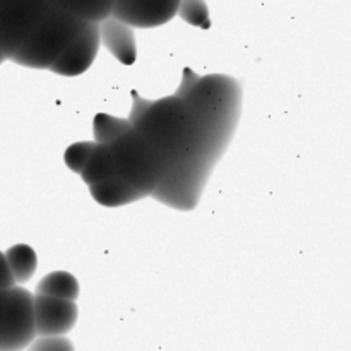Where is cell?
<instances>
[{"mask_svg": "<svg viewBox=\"0 0 351 351\" xmlns=\"http://www.w3.org/2000/svg\"><path fill=\"white\" fill-rule=\"evenodd\" d=\"M242 86L226 74L199 75L182 96L197 120L202 141V156L216 167L225 156L239 127L242 113Z\"/></svg>", "mask_w": 351, "mask_h": 351, "instance_id": "1", "label": "cell"}, {"mask_svg": "<svg viewBox=\"0 0 351 351\" xmlns=\"http://www.w3.org/2000/svg\"><path fill=\"white\" fill-rule=\"evenodd\" d=\"M132 127L156 149L167 168L194 156H202L197 120L178 96H165L151 101Z\"/></svg>", "mask_w": 351, "mask_h": 351, "instance_id": "2", "label": "cell"}, {"mask_svg": "<svg viewBox=\"0 0 351 351\" xmlns=\"http://www.w3.org/2000/svg\"><path fill=\"white\" fill-rule=\"evenodd\" d=\"M79 17L51 3L33 33L9 60L29 69H50L51 64L64 53L72 40L81 33L84 24Z\"/></svg>", "mask_w": 351, "mask_h": 351, "instance_id": "3", "label": "cell"}, {"mask_svg": "<svg viewBox=\"0 0 351 351\" xmlns=\"http://www.w3.org/2000/svg\"><path fill=\"white\" fill-rule=\"evenodd\" d=\"M108 146L115 177L139 191L144 197H149L167 171V165L156 149L134 127Z\"/></svg>", "mask_w": 351, "mask_h": 351, "instance_id": "4", "label": "cell"}, {"mask_svg": "<svg viewBox=\"0 0 351 351\" xmlns=\"http://www.w3.org/2000/svg\"><path fill=\"white\" fill-rule=\"evenodd\" d=\"M213 167L204 156H194L187 161L168 167L158 187L149 197L178 211H192L201 202Z\"/></svg>", "mask_w": 351, "mask_h": 351, "instance_id": "5", "label": "cell"}, {"mask_svg": "<svg viewBox=\"0 0 351 351\" xmlns=\"http://www.w3.org/2000/svg\"><path fill=\"white\" fill-rule=\"evenodd\" d=\"M34 338L33 293L16 285L0 290V351H23Z\"/></svg>", "mask_w": 351, "mask_h": 351, "instance_id": "6", "label": "cell"}, {"mask_svg": "<svg viewBox=\"0 0 351 351\" xmlns=\"http://www.w3.org/2000/svg\"><path fill=\"white\" fill-rule=\"evenodd\" d=\"M50 5V0H0V48L5 58L16 53Z\"/></svg>", "mask_w": 351, "mask_h": 351, "instance_id": "7", "label": "cell"}, {"mask_svg": "<svg viewBox=\"0 0 351 351\" xmlns=\"http://www.w3.org/2000/svg\"><path fill=\"white\" fill-rule=\"evenodd\" d=\"M101 38L99 23H86L81 33L69 43L64 53L51 64L50 71L65 77H75L88 71L98 55Z\"/></svg>", "mask_w": 351, "mask_h": 351, "instance_id": "8", "label": "cell"}, {"mask_svg": "<svg viewBox=\"0 0 351 351\" xmlns=\"http://www.w3.org/2000/svg\"><path fill=\"white\" fill-rule=\"evenodd\" d=\"M36 336H65L77 322L79 308L74 300L33 295Z\"/></svg>", "mask_w": 351, "mask_h": 351, "instance_id": "9", "label": "cell"}, {"mask_svg": "<svg viewBox=\"0 0 351 351\" xmlns=\"http://www.w3.org/2000/svg\"><path fill=\"white\" fill-rule=\"evenodd\" d=\"M180 0H115L110 16L132 27H158L177 16Z\"/></svg>", "mask_w": 351, "mask_h": 351, "instance_id": "10", "label": "cell"}, {"mask_svg": "<svg viewBox=\"0 0 351 351\" xmlns=\"http://www.w3.org/2000/svg\"><path fill=\"white\" fill-rule=\"evenodd\" d=\"M99 38L106 50L123 65H134L137 60V45L134 27L117 17L108 16L99 23Z\"/></svg>", "mask_w": 351, "mask_h": 351, "instance_id": "11", "label": "cell"}, {"mask_svg": "<svg viewBox=\"0 0 351 351\" xmlns=\"http://www.w3.org/2000/svg\"><path fill=\"white\" fill-rule=\"evenodd\" d=\"M88 187L93 199L105 208H120V206L132 204V202L144 199V195L139 191L132 189L129 184L120 180L119 177L106 178V180L88 185Z\"/></svg>", "mask_w": 351, "mask_h": 351, "instance_id": "12", "label": "cell"}, {"mask_svg": "<svg viewBox=\"0 0 351 351\" xmlns=\"http://www.w3.org/2000/svg\"><path fill=\"white\" fill-rule=\"evenodd\" d=\"M81 178L84 184L93 185L98 182L106 180V178L115 177V168H113L112 153H110L108 144L95 143L91 154L86 161L84 168L81 170Z\"/></svg>", "mask_w": 351, "mask_h": 351, "instance_id": "13", "label": "cell"}, {"mask_svg": "<svg viewBox=\"0 0 351 351\" xmlns=\"http://www.w3.org/2000/svg\"><path fill=\"white\" fill-rule=\"evenodd\" d=\"M53 5L88 23H101L112 14L115 0H50Z\"/></svg>", "mask_w": 351, "mask_h": 351, "instance_id": "14", "label": "cell"}, {"mask_svg": "<svg viewBox=\"0 0 351 351\" xmlns=\"http://www.w3.org/2000/svg\"><path fill=\"white\" fill-rule=\"evenodd\" d=\"M3 256H5L7 266H9L10 273H12L16 285L27 283L33 278L34 271L38 267V257L36 252L29 245L17 243V245L10 247Z\"/></svg>", "mask_w": 351, "mask_h": 351, "instance_id": "15", "label": "cell"}, {"mask_svg": "<svg viewBox=\"0 0 351 351\" xmlns=\"http://www.w3.org/2000/svg\"><path fill=\"white\" fill-rule=\"evenodd\" d=\"M38 295H47L53 298H64V300H77L79 297V281L65 271H55L47 274L36 287Z\"/></svg>", "mask_w": 351, "mask_h": 351, "instance_id": "16", "label": "cell"}, {"mask_svg": "<svg viewBox=\"0 0 351 351\" xmlns=\"http://www.w3.org/2000/svg\"><path fill=\"white\" fill-rule=\"evenodd\" d=\"M132 129V123L127 119L108 115V113H98L93 120V134H95V143L110 144Z\"/></svg>", "mask_w": 351, "mask_h": 351, "instance_id": "17", "label": "cell"}, {"mask_svg": "<svg viewBox=\"0 0 351 351\" xmlns=\"http://www.w3.org/2000/svg\"><path fill=\"white\" fill-rule=\"evenodd\" d=\"M177 14L185 23L192 24L195 27L208 29L211 26V17H209V9L206 0H180Z\"/></svg>", "mask_w": 351, "mask_h": 351, "instance_id": "18", "label": "cell"}, {"mask_svg": "<svg viewBox=\"0 0 351 351\" xmlns=\"http://www.w3.org/2000/svg\"><path fill=\"white\" fill-rule=\"evenodd\" d=\"M93 147H95V141H81V143H74L67 147L64 153V161L74 173H81L84 168L86 161H88L89 154H91Z\"/></svg>", "mask_w": 351, "mask_h": 351, "instance_id": "19", "label": "cell"}, {"mask_svg": "<svg viewBox=\"0 0 351 351\" xmlns=\"http://www.w3.org/2000/svg\"><path fill=\"white\" fill-rule=\"evenodd\" d=\"M27 351H75L74 345L65 336H40L33 339Z\"/></svg>", "mask_w": 351, "mask_h": 351, "instance_id": "20", "label": "cell"}, {"mask_svg": "<svg viewBox=\"0 0 351 351\" xmlns=\"http://www.w3.org/2000/svg\"><path fill=\"white\" fill-rule=\"evenodd\" d=\"M151 105V99L143 98V96L137 95L136 91H132V110H130V115H129V122L134 123L144 112L147 110V106Z\"/></svg>", "mask_w": 351, "mask_h": 351, "instance_id": "21", "label": "cell"}, {"mask_svg": "<svg viewBox=\"0 0 351 351\" xmlns=\"http://www.w3.org/2000/svg\"><path fill=\"white\" fill-rule=\"evenodd\" d=\"M14 285H16V281H14L9 266H7L5 256L0 252V290H3V288H10L14 287Z\"/></svg>", "mask_w": 351, "mask_h": 351, "instance_id": "22", "label": "cell"}, {"mask_svg": "<svg viewBox=\"0 0 351 351\" xmlns=\"http://www.w3.org/2000/svg\"><path fill=\"white\" fill-rule=\"evenodd\" d=\"M199 79V75L195 74L194 71H191V69H184V79H182L180 86H178L177 93H175V96H178V98H182V96L185 95V93L189 91V89L192 88V84H194L195 81Z\"/></svg>", "mask_w": 351, "mask_h": 351, "instance_id": "23", "label": "cell"}, {"mask_svg": "<svg viewBox=\"0 0 351 351\" xmlns=\"http://www.w3.org/2000/svg\"><path fill=\"white\" fill-rule=\"evenodd\" d=\"M5 60V55H3V51H2V48H0V64H2V62Z\"/></svg>", "mask_w": 351, "mask_h": 351, "instance_id": "24", "label": "cell"}]
</instances>
